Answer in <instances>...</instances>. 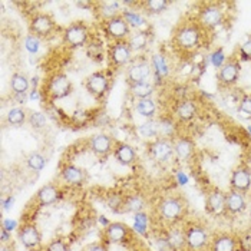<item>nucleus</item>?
<instances>
[{
  "label": "nucleus",
  "instance_id": "nucleus-1",
  "mask_svg": "<svg viewBox=\"0 0 251 251\" xmlns=\"http://www.w3.org/2000/svg\"><path fill=\"white\" fill-rule=\"evenodd\" d=\"M207 29L198 20H181L173 33V43L181 52H195L204 42Z\"/></svg>",
  "mask_w": 251,
  "mask_h": 251
},
{
  "label": "nucleus",
  "instance_id": "nucleus-2",
  "mask_svg": "<svg viewBox=\"0 0 251 251\" xmlns=\"http://www.w3.org/2000/svg\"><path fill=\"white\" fill-rule=\"evenodd\" d=\"M74 91L72 82L71 79L66 76L65 74H53L52 76L49 77L43 86L42 95L55 100V99H63V98L69 97Z\"/></svg>",
  "mask_w": 251,
  "mask_h": 251
},
{
  "label": "nucleus",
  "instance_id": "nucleus-3",
  "mask_svg": "<svg viewBox=\"0 0 251 251\" xmlns=\"http://www.w3.org/2000/svg\"><path fill=\"white\" fill-rule=\"evenodd\" d=\"M134 50L131 49L128 40L112 42L108 48V63L112 69H119L129 65Z\"/></svg>",
  "mask_w": 251,
  "mask_h": 251
},
{
  "label": "nucleus",
  "instance_id": "nucleus-4",
  "mask_svg": "<svg viewBox=\"0 0 251 251\" xmlns=\"http://www.w3.org/2000/svg\"><path fill=\"white\" fill-rule=\"evenodd\" d=\"M85 88L95 99L103 100L111 89V77L108 76L106 72H103V71H97L86 77Z\"/></svg>",
  "mask_w": 251,
  "mask_h": 251
},
{
  "label": "nucleus",
  "instance_id": "nucleus-5",
  "mask_svg": "<svg viewBox=\"0 0 251 251\" xmlns=\"http://www.w3.org/2000/svg\"><path fill=\"white\" fill-rule=\"evenodd\" d=\"M158 211L164 221L174 224L184 217L185 205H184L182 200L178 197H167L159 202Z\"/></svg>",
  "mask_w": 251,
  "mask_h": 251
},
{
  "label": "nucleus",
  "instance_id": "nucleus-6",
  "mask_svg": "<svg viewBox=\"0 0 251 251\" xmlns=\"http://www.w3.org/2000/svg\"><path fill=\"white\" fill-rule=\"evenodd\" d=\"M56 27H58L56 22L48 13H35L29 22L30 35L39 39L50 38L56 30Z\"/></svg>",
  "mask_w": 251,
  "mask_h": 251
},
{
  "label": "nucleus",
  "instance_id": "nucleus-7",
  "mask_svg": "<svg viewBox=\"0 0 251 251\" xmlns=\"http://www.w3.org/2000/svg\"><path fill=\"white\" fill-rule=\"evenodd\" d=\"M197 20L205 29H214L224 20V10L217 3H202L198 9Z\"/></svg>",
  "mask_w": 251,
  "mask_h": 251
},
{
  "label": "nucleus",
  "instance_id": "nucleus-8",
  "mask_svg": "<svg viewBox=\"0 0 251 251\" xmlns=\"http://www.w3.org/2000/svg\"><path fill=\"white\" fill-rule=\"evenodd\" d=\"M240 59L238 56H231L226 60V63L218 69L217 72V80H218V85L220 88H231L234 86L237 82H238V77H240Z\"/></svg>",
  "mask_w": 251,
  "mask_h": 251
},
{
  "label": "nucleus",
  "instance_id": "nucleus-9",
  "mask_svg": "<svg viewBox=\"0 0 251 251\" xmlns=\"http://www.w3.org/2000/svg\"><path fill=\"white\" fill-rule=\"evenodd\" d=\"M89 40V27L86 23L76 20L71 23L63 32V42L71 48L85 46Z\"/></svg>",
  "mask_w": 251,
  "mask_h": 251
},
{
  "label": "nucleus",
  "instance_id": "nucleus-10",
  "mask_svg": "<svg viewBox=\"0 0 251 251\" xmlns=\"http://www.w3.org/2000/svg\"><path fill=\"white\" fill-rule=\"evenodd\" d=\"M210 244L208 230L201 224H193L185 230V247L191 251H202Z\"/></svg>",
  "mask_w": 251,
  "mask_h": 251
},
{
  "label": "nucleus",
  "instance_id": "nucleus-11",
  "mask_svg": "<svg viewBox=\"0 0 251 251\" xmlns=\"http://www.w3.org/2000/svg\"><path fill=\"white\" fill-rule=\"evenodd\" d=\"M105 35L111 39L112 42H122V40H128V38L131 36V27L126 23V20L124 19L122 15L112 18V19L103 22L102 26Z\"/></svg>",
  "mask_w": 251,
  "mask_h": 251
},
{
  "label": "nucleus",
  "instance_id": "nucleus-12",
  "mask_svg": "<svg viewBox=\"0 0 251 251\" xmlns=\"http://www.w3.org/2000/svg\"><path fill=\"white\" fill-rule=\"evenodd\" d=\"M154 75L152 72V66L151 62L148 60H136L132 62L128 69H126V82L128 85H136V83H142V82H150V77Z\"/></svg>",
  "mask_w": 251,
  "mask_h": 251
},
{
  "label": "nucleus",
  "instance_id": "nucleus-13",
  "mask_svg": "<svg viewBox=\"0 0 251 251\" xmlns=\"http://www.w3.org/2000/svg\"><path fill=\"white\" fill-rule=\"evenodd\" d=\"M18 238L22 246L27 250H35L42 244V234L33 223H26L20 226Z\"/></svg>",
  "mask_w": 251,
  "mask_h": 251
},
{
  "label": "nucleus",
  "instance_id": "nucleus-14",
  "mask_svg": "<svg viewBox=\"0 0 251 251\" xmlns=\"http://www.w3.org/2000/svg\"><path fill=\"white\" fill-rule=\"evenodd\" d=\"M131 228L125 224V223H111L108 227H105L103 230V243L106 244H119V243H125L129 238Z\"/></svg>",
  "mask_w": 251,
  "mask_h": 251
},
{
  "label": "nucleus",
  "instance_id": "nucleus-15",
  "mask_svg": "<svg viewBox=\"0 0 251 251\" xmlns=\"http://www.w3.org/2000/svg\"><path fill=\"white\" fill-rule=\"evenodd\" d=\"M151 154L158 162H168L175 155L174 142L165 138H156L150 145Z\"/></svg>",
  "mask_w": 251,
  "mask_h": 251
},
{
  "label": "nucleus",
  "instance_id": "nucleus-16",
  "mask_svg": "<svg viewBox=\"0 0 251 251\" xmlns=\"http://www.w3.org/2000/svg\"><path fill=\"white\" fill-rule=\"evenodd\" d=\"M231 190L240 191V193H247L251 188V170L247 165H238L231 174L230 179Z\"/></svg>",
  "mask_w": 251,
  "mask_h": 251
},
{
  "label": "nucleus",
  "instance_id": "nucleus-17",
  "mask_svg": "<svg viewBox=\"0 0 251 251\" xmlns=\"http://www.w3.org/2000/svg\"><path fill=\"white\" fill-rule=\"evenodd\" d=\"M114 139L106 134H97L91 138L89 141V148L94 154L99 156V158H106L109 154L114 152L115 148Z\"/></svg>",
  "mask_w": 251,
  "mask_h": 251
},
{
  "label": "nucleus",
  "instance_id": "nucleus-18",
  "mask_svg": "<svg viewBox=\"0 0 251 251\" xmlns=\"http://www.w3.org/2000/svg\"><path fill=\"white\" fill-rule=\"evenodd\" d=\"M60 176L62 179L69 184V185H74V187H80L86 182L88 179V174L83 168L74 165V164H66L62 171H60Z\"/></svg>",
  "mask_w": 251,
  "mask_h": 251
},
{
  "label": "nucleus",
  "instance_id": "nucleus-19",
  "mask_svg": "<svg viewBox=\"0 0 251 251\" xmlns=\"http://www.w3.org/2000/svg\"><path fill=\"white\" fill-rule=\"evenodd\" d=\"M198 114V106L193 99H181L174 108V118L181 122H188Z\"/></svg>",
  "mask_w": 251,
  "mask_h": 251
},
{
  "label": "nucleus",
  "instance_id": "nucleus-20",
  "mask_svg": "<svg viewBox=\"0 0 251 251\" xmlns=\"http://www.w3.org/2000/svg\"><path fill=\"white\" fill-rule=\"evenodd\" d=\"M247 208L246 194L231 190L226 194V211L230 214H240Z\"/></svg>",
  "mask_w": 251,
  "mask_h": 251
},
{
  "label": "nucleus",
  "instance_id": "nucleus-21",
  "mask_svg": "<svg viewBox=\"0 0 251 251\" xmlns=\"http://www.w3.org/2000/svg\"><path fill=\"white\" fill-rule=\"evenodd\" d=\"M60 198V190L58 185L55 184H46L43 185L36 194V201L39 205L46 207V205H52Z\"/></svg>",
  "mask_w": 251,
  "mask_h": 251
},
{
  "label": "nucleus",
  "instance_id": "nucleus-22",
  "mask_svg": "<svg viewBox=\"0 0 251 251\" xmlns=\"http://www.w3.org/2000/svg\"><path fill=\"white\" fill-rule=\"evenodd\" d=\"M175 156L181 161H188L194 154V141L190 136H178L174 138Z\"/></svg>",
  "mask_w": 251,
  "mask_h": 251
},
{
  "label": "nucleus",
  "instance_id": "nucleus-23",
  "mask_svg": "<svg viewBox=\"0 0 251 251\" xmlns=\"http://www.w3.org/2000/svg\"><path fill=\"white\" fill-rule=\"evenodd\" d=\"M114 155H115L116 161L125 167L135 164L136 152L135 150L125 142H116L115 148H114Z\"/></svg>",
  "mask_w": 251,
  "mask_h": 251
},
{
  "label": "nucleus",
  "instance_id": "nucleus-24",
  "mask_svg": "<svg viewBox=\"0 0 251 251\" xmlns=\"http://www.w3.org/2000/svg\"><path fill=\"white\" fill-rule=\"evenodd\" d=\"M205 205L211 214H215V215L223 214L226 211V194L220 190L210 191L205 198Z\"/></svg>",
  "mask_w": 251,
  "mask_h": 251
},
{
  "label": "nucleus",
  "instance_id": "nucleus-25",
  "mask_svg": "<svg viewBox=\"0 0 251 251\" xmlns=\"http://www.w3.org/2000/svg\"><path fill=\"white\" fill-rule=\"evenodd\" d=\"M95 6H98L97 13L102 23L112 18H116L122 13L119 1H99V3H95Z\"/></svg>",
  "mask_w": 251,
  "mask_h": 251
},
{
  "label": "nucleus",
  "instance_id": "nucleus-26",
  "mask_svg": "<svg viewBox=\"0 0 251 251\" xmlns=\"http://www.w3.org/2000/svg\"><path fill=\"white\" fill-rule=\"evenodd\" d=\"M237 240L228 232L217 234L211 241V251H235Z\"/></svg>",
  "mask_w": 251,
  "mask_h": 251
},
{
  "label": "nucleus",
  "instance_id": "nucleus-27",
  "mask_svg": "<svg viewBox=\"0 0 251 251\" xmlns=\"http://www.w3.org/2000/svg\"><path fill=\"white\" fill-rule=\"evenodd\" d=\"M156 124H158V138H165V139L173 141L175 132H176V122H175L174 116H159L156 119Z\"/></svg>",
  "mask_w": 251,
  "mask_h": 251
},
{
  "label": "nucleus",
  "instance_id": "nucleus-28",
  "mask_svg": "<svg viewBox=\"0 0 251 251\" xmlns=\"http://www.w3.org/2000/svg\"><path fill=\"white\" fill-rule=\"evenodd\" d=\"M151 66H152V72H154L155 79L158 82H162L164 79H167L170 75V66L168 62L164 55L161 53H155L151 58Z\"/></svg>",
  "mask_w": 251,
  "mask_h": 251
},
{
  "label": "nucleus",
  "instance_id": "nucleus-29",
  "mask_svg": "<svg viewBox=\"0 0 251 251\" xmlns=\"http://www.w3.org/2000/svg\"><path fill=\"white\" fill-rule=\"evenodd\" d=\"M29 86H30L29 77L26 76L25 74L15 72L10 77V88H12V92L15 95H25L29 91Z\"/></svg>",
  "mask_w": 251,
  "mask_h": 251
},
{
  "label": "nucleus",
  "instance_id": "nucleus-30",
  "mask_svg": "<svg viewBox=\"0 0 251 251\" xmlns=\"http://www.w3.org/2000/svg\"><path fill=\"white\" fill-rule=\"evenodd\" d=\"M136 112L141 116L147 118V119H154L156 115V105H155L152 98H147V99H139L135 105Z\"/></svg>",
  "mask_w": 251,
  "mask_h": 251
},
{
  "label": "nucleus",
  "instance_id": "nucleus-31",
  "mask_svg": "<svg viewBox=\"0 0 251 251\" xmlns=\"http://www.w3.org/2000/svg\"><path fill=\"white\" fill-rule=\"evenodd\" d=\"M131 95L139 99H147V98H152L154 95V85L151 82H142V83H136L129 86Z\"/></svg>",
  "mask_w": 251,
  "mask_h": 251
},
{
  "label": "nucleus",
  "instance_id": "nucleus-32",
  "mask_svg": "<svg viewBox=\"0 0 251 251\" xmlns=\"http://www.w3.org/2000/svg\"><path fill=\"white\" fill-rule=\"evenodd\" d=\"M27 116H29V114L23 108L15 106V108L9 109V112L6 114V121L12 126H20L27 121Z\"/></svg>",
  "mask_w": 251,
  "mask_h": 251
},
{
  "label": "nucleus",
  "instance_id": "nucleus-33",
  "mask_svg": "<svg viewBox=\"0 0 251 251\" xmlns=\"http://www.w3.org/2000/svg\"><path fill=\"white\" fill-rule=\"evenodd\" d=\"M145 208V201L141 195H129L124 200V211L125 213H142Z\"/></svg>",
  "mask_w": 251,
  "mask_h": 251
},
{
  "label": "nucleus",
  "instance_id": "nucleus-34",
  "mask_svg": "<svg viewBox=\"0 0 251 251\" xmlns=\"http://www.w3.org/2000/svg\"><path fill=\"white\" fill-rule=\"evenodd\" d=\"M122 16H124V19L126 20V23L129 25V27L132 29H138V30H141L144 26H147V20L144 16H141L139 13H136L135 10H131V9H125V10H122V13H121Z\"/></svg>",
  "mask_w": 251,
  "mask_h": 251
},
{
  "label": "nucleus",
  "instance_id": "nucleus-35",
  "mask_svg": "<svg viewBox=\"0 0 251 251\" xmlns=\"http://www.w3.org/2000/svg\"><path fill=\"white\" fill-rule=\"evenodd\" d=\"M170 4H171V1H168V0H148V1L141 3V6L144 7V12L150 13V15L162 13L164 10H167V7Z\"/></svg>",
  "mask_w": 251,
  "mask_h": 251
},
{
  "label": "nucleus",
  "instance_id": "nucleus-36",
  "mask_svg": "<svg viewBox=\"0 0 251 251\" xmlns=\"http://www.w3.org/2000/svg\"><path fill=\"white\" fill-rule=\"evenodd\" d=\"M138 132L141 136L147 138V139H156L158 138V124L155 119H148L147 122L141 124L138 126Z\"/></svg>",
  "mask_w": 251,
  "mask_h": 251
},
{
  "label": "nucleus",
  "instance_id": "nucleus-37",
  "mask_svg": "<svg viewBox=\"0 0 251 251\" xmlns=\"http://www.w3.org/2000/svg\"><path fill=\"white\" fill-rule=\"evenodd\" d=\"M128 43L131 46V49L134 52H139L142 49H145V46L148 45V35L147 32L139 30L138 33H131V36L128 38Z\"/></svg>",
  "mask_w": 251,
  "mask_h": 251
},
{
  "label": "nucleus",
  "instance_id": "nucleus-38",
  "mask_svg": "<svg viewBox=\"0 0 251 251\" xmlns=\"http://www.w3.org/2000/svg\"><path fill=\"white\" fill-rule=\"evenodd\" d=\"M26 164H27V167H29L32 171L39 173V171H42V170L45 168V165H46V156L42 155L40 152H32V154L27 156Z\"/></svg>",
  "mask_w": 251,
  "mask_h": 251
},
{
  "label": "nucleus",
  "instance_id": "nucleus-39",
  "mask_svg": "<svg viewBox=\"0 0 251 251\" xmlns=\"http://www.w3.org/2000/svg\"><path fill=\"white\" fill-rule=\"evenodd\" d=\"M168 246L173 247L175 250H179L182 247H185V232L181 230H173L168 234Z\"/></svg>",
  "mask_w": 251,
  "mask_h": 251
},
{
  "label": "nucleus",
  "instance_id": "nucleus-40",
  "mask_svg": "<svg viewBox=\"0 0 251 251\" xmlns=\"http://www.w3.org/2000/svg\"><path fill=\"white\" fill-rule=\"evenodd\" d=\"M27 122L33 129H43L46 125V116L43 115L42 112H30L27 116Z\"/></svg>",
  "mask_w": 251,
  "mask_h": 251
},
{
  "label": "nucleus",
  "instance_id": "nucleus-41",
  "mask_svg": "<svg viewBox=\"0 0 251 251\" xmlns=\"http://www.w3.org/2000/svg\"><path fill=\"white\" fill-rule=\"evenodd\" d=\"M238 59L243 62H251V36L238 46Z\"/></svg>",
  "mask_w": 251,
  "mask_h": 251
},
{
  "label": "nucleus",
  "instance_id": "nucleus-42",
  "mask_svg": "<svg viewBox=\"0 0 251 251\" xmlns=\"http://www.w3.org/2000/svg\"><path fill=\"white\" fill-rule=\"evenodd\" d=\"M238 112L244 118H251V94H246L240 99Z\"/></svg>",
  "mask_w": 251,
  "mask_h": 251
},
{
  "label": "nucleus",
  "instance_id": "nucleus-43",
  "mask_svg": "<svg viewBox=\"0 0 251 251\" xmlns=\"http://www.w3.org/2000/svg\"><path fill=\"white\" fill-rule=\"evenodd\" d=\"M210 59H211V63H213V66L215 69H220V68L226 63V60H227L226 55H224V50H223L221 48L215 49L213 53H211Z\"/></svg>",
  "mask_w": 251,
  "mask_h": 251
},
{
  "label": "nucleus",
  "instance_id": "nucleus-44",
  "mask_svg": "<svg viewBox=\"0 0 251 251\" xmlns=\"http://www.w3.org/2000/svg\"><path fill=\"white\" fill-rule=\"evenodd\" d=\"M45 251H69V246L63 238H56L45 247Z\"/></svg>",
  "mask_w": 251,
  "mask_h": 251
},
{
  "label": "nucleus",
  "instance_id": "nucleus-45",
  "mask_svg": "<svg viewBox=\"0 0 251 251\" xmlns=\"http://www.w3.org/2000/svg\"><path fill=\"white\" fill-rule=\"evenodd\" d=\"M147 227H148V217L144 213L135 214V230L141 234L147 232Z\"/></svg>",
  "mask_w": 251,
  "mask_h": 251
},
{
  "label": "nucleus",
  "instance_id": "nucleus-46",
  "mask_svg": "<svg viewBox=\"0 0 251 251\" xmlns=\"http://www.w3.org/2000/svg\"><path fill=\"white\" fill-rule=\"evenodd\" d=\"M25 46L30 53H36L39 50V46H40V39L33 36V35H29L25 40Z\"/></svg>",
  "mask_w": 251,
  "mask_h": 251
},
{
  "label": "nucleus",
  "instance_id": "nucleus-47",
  "mask_svg": "<svg viewBox=\"0 0 251 251\" xmlns=\"http://www.w3.org/2000/svg\"><path fill=\"white\" fill-rule=\"evenodd\" d=\"M83 251H109L108 250V244L106 243H103L102 240L100 241H95V243H91V244H88Z\"/></svg>",
  "mask_w": 251,
  "mask_h": 251
},
{
  "label": "nucleus",
  "instance_id": "nucleus-48",
  "mask_svg": "<svg viewBox=\"0 0 251 251\" xmlns=\"http://www.w3.org/2000/svg\"><path fill=\"white\" fill-rule=\"evenodd\" d=\"M0 235H1V244H7V243L10 241V232L7 231L6 228H3V227H1V230H0Z\"/></svg>",
  "mask_w": 251,
  "mask_h": 251
},
{
  "label": "nucleus",
  "instance_id": "nucleus-49",
  "mask_svg": "<svg viewBox=\"0 0 251 251\" xmlns=\"http://www.w3.org/2000/svg\"><path fill=\"white\" fill-rule=\"evenodd\" d=\"M12 204H13V197H7V200L3 201V208H4V210L12 208Z\"/></svg>",
  "mask_w": 251,
  "mask_h": 251
},
{
  "label": "nucleus",
  "instance_id": "nucleus-50",
  "mask_svg": "<svg viewBox=\"0 0 251 251\" xmlns=\"http://www.w3.org/2000/svg\"><path fill=\"white\" fill-rule=\"evenodd\" d=\"M15 226H16V224H15L13 221H10V220H6V221L3 223V228H6V230H7L9 232L13 230L12 227H15Z\"/></svg>",
  "mask_w": 251,
  "mask_h": 251
},
{
  "label": "nucleus",
  "instance_id": "nucleus-51",
  "mask_svg": "<svg viewBox=\"0 0 251 251\" xmlns=\"http://www.w3.org/2000/svg\"><path fill=\"white\" fill-rule=\"evenodd\" d=\"M247 244H251V234H249V235H246L243 240H241V246L246 249L247 247Z\"/></svg>",
  "mask_w": 251,
  "mask_h": 251
},
{
  "label": "nucleus",
  "instance_id": "nucleus-52",
  "mask_svg": "<svg viewBox=\"0 0 251 251\" xmlns=\"http://www.w3.org/2000/svg\"><path fill=\"white\" fill-rule=\"evenodd\" d=\"M1 251H13V249L7 244H1Z\"/></svg>",
  "mask_w": 251,
  "mask_h": 251
},
{
  "label": "nucleus",
  "instance_id": "nucleus-53",
  "mask_svg": "<svg viewBox=\"0 0 251 251\" xmlns=\"http://www.w3.org/2000/svg\"><path fill=\"white\" fill-rule=\"evenodd\" d=\"M249 131H250V132H251V125H250V126H249Z\"/></svg>",
  "mask_w": 251,
  "mask_h": 251
},
{
  "label": "nucleus",
  "instance_id": "nucleus-54",
  "mask_svg": "<svg viewBox=\"0 0 251 251\" xmlns=\"http://www.w3.org/2000/svg\"><path fill=\"white\" fill-rule=\"evenodd\" d=\"M202 251H211V250H202Z\"/></svg>",
  "mask_w": 251,
  "mask_h": 251
}]
</instances>
